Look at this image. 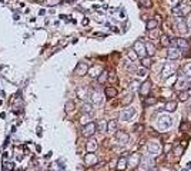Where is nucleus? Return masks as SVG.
Segmentation results:
<instances>
[{
  "label": "nucleus",
  "instance_id": "obj_1",
  "mask_svg": "<svg viewBox=\"0 0 191 171\" xmlns=\"http://www.w3.org/2000/svg\"><path fill=\"white\" fill-rule=\"evenodd\" d=\"M97 131V127H96V123H93V121H90V123H87V124L83 125V130H81V134H83L84 137H93V134Z\"/></svg>",
  "mask_w": 191,
  "mask_h": 171
},
{
  "label": "nucleus",
  "instance_id": "obj_2",
  "mask_svg": "<svg viewBox=\"0 0 191 171\" xmlns=\"http://www.w3.org/2000/svg\"><path fill=\"white\" fill-rule=\"evenodd\" d=\"M190 12H191V4H190V3L185 4L184 2H183V3H180L178 6L174 9V13H175V14H178V16H181V17H183V16H187Z\"/></svg>",
  "mask_w": 191,
  "mask_h": 171
},
{
  "label": "nucleus",
  "instance_id": "obj_3",
  "mask_svg": "<svg viewBox=\"0 0 191 171\" xmlns=\"http://www.w3.org/2000/svg\"><path fill=\"white\" fill-rule=\"evenodd\" d=\"M133 51L138 56V57H141V58L147 56V53H145V46H144V43H143L141 40H137V42L134 43Z\"/></svg>",
  "mask_w": 191,
  "mask_h": 171
},
{
  "label": "nucleus",
  "instance_id": "obj_4",
  "mask_svg": "<svg viewBox=\"0 0 191 171\" xmlns=\"http://www.w3.org/2000/svg\"><path fill=\"white\" fill-rule=\"evenodd\" d=\"M175 74V66L173 63H167L164 64V69H163V79H167L170 76Z\"/></svg>",
  "mask_w": 191,
  "mask_h": 171
},
{
  "label": "nucleus",
  "instance_id": "obj_5",
  "mask_svg": "<svg viewBox=\"0 0 191 171\" xmlns=\"http://www.w3.org/2000/svg\"><path fill=\"white\" fill-rule=\"evenodd\" d=\"M88 73V64L86 61H80L77 64V67L74 69V74L77 76H84Z\"/></svg>",
  "mask_w": 191,
  "mask_h": 171
},
{
  "label": "nucleus",
  "instance_id": "obj_6",
  "mask_svg": "<svg viewBox=\"0 0 191 171\" xmlns=\"http://www.w3.org/2000/svg\"><path fill=\"white\" fill-rule=\"evenodd\" d=\"M84 164L86 165H96L97 164V155L93 154V153H88V154H86V157H84Z\"/></svg>",
  "mask_w": 191,
  "mask_h": 171
},
{
  "label": "nucleus",
  "instance_id": "obj_7",
  "mask_svg": "<svg viewBox=\"0 0 191 171\" xmlns=\"http://www.w3.org/2000/svg\"><path fill=\"white\" fill-rule=\"evenodd\" d=\"M178 57H180L178 49H177V47H168V50H167V58H168V60H177Z\"/></svg>",
  "mask_w": 191,
  "mask_h": 171
},
{
  "label": "nucleus",
  "instance_id": "obj_8",
  "mask_svg": "<svg viewBox=\"0 0 191 171\" xmlns=\"http://www.w3.org/2000/svg\"><path fill=\"white\" fill-rule=\"evenodd\" d=\"M116 137H117V140H118V143H123V144L129 143V140H130L129 133H125V131H121V130L116 133Z\"/></svg>",
  "mask_w": 191,
  "mask_h": 171
},
{
  "label": "nucleus",
  "instance_id": "obj_9",
  "mask_svg": "<svg viewBox=\"0 0 191 171\" xmlns=\"http://www.w3.org/2000/svg\"><path fill=\"white\" fill-rule=\"evenodd\" d=\"M158 124H160V127H161V128H164V130L170 128V127H171V118L168 116L161 117V118H160V121H158Z\"/></svg>",
  "mask_w": 191,
  "mask_h": 171
},
{
  "label": "nucleus",
  "instance_id": "obj_10",
  "mask_svg": "<svg viewBox=\"0 0 191 171\" xmlns=\"http://www.w3.org/2000/svg\"><path fill=\"white\" fill-rule=\"evenodd\" d=\"M175 44H177V49H183V50H188V40H185L184 37L175 39Z\"/></svg>",
  "mask_w": 191,
  "mask_h": 171
},
{
  "label": "nucleus",
  "instance_id": "obj_11",
  "mask_svg": "<svg viewBox=\"0 0 191 171\" xmlns=\"http://www.w3.org/2000/svg\"><path fill=\"white\" fill-rule=\"evenodd\" d=\"M76 93H77V97H79V99H81V100H86V99L88 97V90L86 87H81V86H80V87H77Z\"/></svg>",
  "mask_w": 191,
  "mask_h": 171
},
{
  "label": "nucleus",
  "instance_id": "obj_12",
  "mask_svg": "<svg viewBox=\"0 0 191 171\" xmlns=\"http://www.w3.org/2000/svg\"><path fill=\"white\" fill-rule=\"evenodd\" d=\"M86 148H87V151L88 153H94L96 150H97V141H96L94 138H88V141H87V144H86Z\"/></svg>",
  "mask_w": 191,
  "mask_h": 171
},
{
  "label": "nucleus",
  "instance_id": "obj_13",
  "mask_svg": "<svg viewBox=\"0 0 191 171\" xmlns=\"http://www.w3.org/2000/svg\"><path fill=\"white\" fill-rule=\"evenodd\" d=\"M150 88H151V83L150 81H145V83L141 84V87H140V94L144 97L148 96V93H150Z\"/></svg>",
  "mask_w": 191,
  "mask_h": 171
},
{
  "label": "nucleus",
  "instance_id": "obj_14",
  "mask_svg": "<svg viewBox=\"0 0 191 171\" xmlns=\"http://www.w3.org/2000/svg\"><path fill=\"white\" fill-rule=\"evenodd\" d=\"M134 116V109H125V110H123L121 111V114H120V117H121V120H130V117H133Z\"/></svg>",
  "mask_w": 191,
  "mask_h": 171
},
{
  "label": "nucleus",
  "instance_id": "obj_15",
  "mask_svg": "<svg viewBox=\"0 0 191 171\" xmlns=\"http://www.w3.org/2000/svg\"><path fill=\"white\" fill-rule=\"evenodd\" d=\"M177 29H178L180 34H187L188 33V26H187V23H185L184 20H181V21L177 23Z\"/></svg>",
  "mask_w": 191,
  "mask_h": 171
},
{
  "label": "nucleus",
  "instance_id": "obj_16",
  "mask_svg": "<svg viewBox=\"0 0 191 171\" xmlns=\"http://www.w3.org/2000/svg\"><path fill=\"white\" fill-rule=\"evenodd\" d=\"M127 163H129V161H127V157L123 155V157H120L118 161H117V168H118L120 171H124L125 167H127Z\"/></svg>",
  "mask_w": 191,
  "mask_h": 171
},
{
  "label": "nucleus",
  "instance_id": "obj_17",
  "mask_svg": "<svg viewBox=\"0 0 191 171\" xmlns=\"http://www.w3.org/2000/svg\"><path fill=\"white\" fill-rule=\"evenodd\" d=\"M88 97H92V101L94 103V104H100L101 100H103V99H101V93L100 91H93Z\"/></svg>",
  "mask_w": 191,
  "mask_h": 171
},
{
  "label": "nucleus",
  "instance_id": "obj_18",
  "mask_svg": "<svg viewBox=\"0 0 191 171\" xmlns=\"http://www.w3.org/2000/svg\"><path fill=\"white\" fill-rule=\"evenodd\" d=\"M107 131L108 133H114V131H117V120L107 121Z\"/></svg>",
  "mask_w": 191,
  "mask_h": 171
},
{
  "label": "nucleus",
  "instance_id": "obj_19",
  "mask_svg": "<svg viewBox=\"0 0 191 171\" xmlns=\"http://www.w3.org/2000/svg\"><path fill=\"white\" fill-rule=\"evenodd\" d=\"M160 43H161L163 47H170L171 40H170V37H168L167 34H163V36H160Z\"/></svg>",
  "mask_w": 191,
  "mask_h": 171
},
{
  "label": "nucleus",
  "instance_id": "obj_20",
  "mask_svg": "<svg viewBox=\"0 0 191 171\" xmlns=\"http://www.w3.org/2000/svg\"><path fill=\"white\" fill-rule=\"evenodd\" d=\"M107 77H108V73L103 70L99 74V77H97V83H99V84H104L106 81H107Z\"/></svg>",
  "mask_w": 191,
  "mask_h": 171
},
{
  "label": "nucleus",
  "instance_id": "obj_21",
  "mask_svg": "<svg viewBox=\"0 0 191 171\" xmlns=\"http://www.w3.org/2000/svg\"><path fill=\"white\" fill-rule=\"evenodd\" d=\"M104 93H106V96L108 97V99H113V97L117 96V88L114 87H107L106 90H104Z\"/></svg>",
  "mask_w": 191,
  "mask_h": 171
},
{
  "label": "nucleus",
  "instance_id": "obj_22",
  "mask_svg": "<svg viewBox=\"0 0 191 171\" xmlns=\"http://www.w3.org/2000/svg\"><path fill=\"white\" fill-rule=\"evenodd\" d=\"M158 26V21L155 20V19H151V20L147 21V30L148 32H151V30H155Z\"/></svg>",
  "mask_w": 191,
  "mask_h": 171
},
{
  "label": "nucleus",
  "instance_id": "obj_23",
  "mask_svg": "<svg viewBox=\"0 0 191 171\" xmlns=\"http://www.w3.org/2000/svg\"><path fill=\"white\" fill-rule=\"evenodd\" d=\"M164 109L167 110V111H175V109H177V103L175 101H167L166 106H164Z\"/></svg>",
  "mask_w": 191,
  "mask_h": 171
},
{
  "label": "nucleus",
  "instance_id": "obj_24",
  "mask_svg": "<svg viewBox=\"0 0 191 171\" xmlns=\"http://www.w3.org/2000/svg\"><path fill=\"white\" fill-rule=\"evenodd\" d=\"M93 110V104L92 103H83V106H81V111H83L84 114H90Z\"/></svg>",
  "mask_w": 191,
  "mask_h": 171
},
{
  "label": "nucleus",
  "instance_id": "obj_25",
  "mask_svg": "<svg viewBox=\"0 0 191 171\" xmlns=\"http://www.w3.org/2000/svg\"><path fill=\"white\" fill-rule=\"evenodd\" d=\"M144 46H145V53H148V54H154V51H155V46H154L153 43L147 42Z\"/></svg>",
  "mask_w": 191,
  "mask_h": 171
},
{
  "label": "nucleus",
  "instance_id": "obj_26",
  "mask_svg": "<svg viewBox=\"0 0 191 171\" xmlns=\"http://www.w3.org/2000/svg\"><path fill=\"white\" fill-rule=\"evenodd\" d=\"M76 109V104H74V101L73 100H69L66 103V106H64V110H66L67 113H71V111H74Z\"/></svg>",
  "mask_w": 191,
  "mask_h": 171
},
{
  "label": "nucleus",
  "instance_id": "obj_27",
  "mask_svg": "<svg viewBox=\"0 0 191 171\" xmlns=\"http://www.w3.org/2000/svg\"><path fill=\"white\" fill-rule=\"evenodd\" d=\"M88 71H90L92 77H99V74L103 71V69L101 67H93V69H88Z\"/></svg>",
  "mask_w": 191,
  "mask_h": 171
},
{
  "label": "nucleus",
  "instance_id": "obj_28",
  "mask_svg": "<svg viewBox=\"0 0 191 171\" xmlns=\"http://www.w3.org/2000/svg\"><path fill=\"white\" fill-rule=\"evenodd\" d=\"M178 99H180L181 101L190 100V93H188L187 90H183V91H180V93H178Z\"/></svg>",
  "mask_w": 191,
  "mask_h": 171
},
{
  "label": "nucleus",
  "instance_id": "obj_29",
  "mask_svg": "<svg viewBox=\"0 0 191 171\" xmlns=\"http://www.w3.org/2000/svg\"><path fill=\"white\" fill-rule=\"evenodd\" d=\"M141 64H143V67H144V69H148V67L151 66V57H147V56H145V57H143L141 58Z\"/></svg>",
  "mask_w": 191,
  "mask_h": 171
},
{
  "label": "nucleus",
  "instance_id": "obj_30",
  "mask_svg": "<svg viewBox=\"0 0 191 171\" xmlns=\"http://www.w3.org/2000/svg\"><path fill=\"white\" fill-rule=\"evenodd\" d=\"M148 151L150 153H154V154H157L158 151H160V147H158V144H155V143H151V144H148Z\"/></svg>",
  "mask_w": 191,
  "mask_h": 171
},
{
  "label": "nucleus",
  "instance_id": "obj_31",
  "mask_svg": "<svg viewBox=\"0 0 191 171\" xmlns=\"http://www.w3.org/2000/svg\"><path fill=\"white\" fill-rule=\"evenodd\" d=\"M184 74H185V77H191V63H187L184 66Z\"/></svg>",
  "mask_w": 191,
  "mask_h": 171
},
{
  "label": "nucleus",
  "instance_id": "obj_32",
  "mask_svg": "<svg viewBox=\"0 0 191 171\" xmlns=\"http://www.w3.org/2000/svg\"><path fill=\"white\" fill-rule=\"evenodd\" d=\"M96 127H97V130H100V131H104V130H107V123H106V121H100L99 124H96Z\"/></svg>",
  "mask_w": 191,
  "mask_h": 171
},
{
  "label": "nucleus",
  "instance_id": "obj_33",
  "mask_svg": "<svg viewBox=\"0 0 191 171\" xmlns=\"http://www.w3.org/2000/svg\"><path fill=\"white\" fill-rule=\"evenodd\" d=\"M155 103H157V99H154V97H148V99H145V101H144L145 106H153V104H155Z\"/></svg>",
  "mask_w": 191,
  "mask_h": 171
},
{
  "label": "nucleus",
  "instance_id": "obj_34",
  "mask_svg": "<svg viewBox=\"0 0 191 171\" xmlns=\"http://www.w3.org/2000/svg\"><path fill=\"white\" fill-rule=\"evenodd\" d=\"M140 4H141L143 7H151V0H140Z\"/></svg>",
  "mask_w": 191,
  "mask_h": 171
},
{
  "label": "nucleus",
  "instance_id": "obj_35",
  "mask_svg": "<svg viewBox=\"0 0 191 171\" xmlns=\"http://www.w3.org/2000/svg\"><path fill=\"white\" fill-rule=\"evenodd\" d=\"M190 128V124H188V123H185V121H183V123H181V131H185V130H188Z\"/></svg>",
  "mask_w": 191,
  "mask_h": 171
},
{
  "label": "nucleus",
  "instance_id": "obj_36",
  "mask_svg": "<svg viewBox=\"0 0 191 171\" xmlns=\"http://www.w3.org/2000/svg\"><path fill=\"white\" fill-rule=\"evenodd\" d=\"M13 165H14L13 163H6V164H4V170H6V171L13 170Z\"/></svg>",
  "mask_w": 191,
  "mask_h": 171
},
{
  "label": "nucleus",
  "instance_id": "obj_37",
  "mask_svg": "<svg viewBox=\"0 0 191 171\" xmlns=\"http://www.w3.org/2000/svg\"><path fill=\"white\" fill-rule=\"evenodd\" d=\"M185 84L188 86V81H185L184 79H180L178 80V86H180V87H185Z\"/></svg>",
  "mask_w": 191,
  "mask_h": 171
},
{
  "label": "nucleus",
  "instance_id": "obj_38",
  "mask_svg": "<svg viewBox=\"0 0 191 171\" xmlns=\"http://www.w3.org/2000/svg\"><path fill=\"white\" fill-rule=\"evenodd\" d=\"M131 100H133V94L127 96V99H125V100L123 101V104H129V103H131Z\"/></svg>",
  "mask_w": 191,
  "mask_h": 171
},
{
  "label": "nucleus",
  "instance_id": "obj_39",
  "mask_svg": "<svg viewBox=\"0 0 191 171\" xmlns=\"http://www.w3.org/2000/svg\"><path fill=\"white\" fill-rule=\"evenodd\" d=\"M175 153H177V155H181V153H183V147L175 146Z\"/></svg>",
  "mask_w": 191,
  "mask_h": 171
},
{
  "label": "nucleus",
  "instance_id": "obj_40",
  "mask_svg": "<svg viewBox=\"0 0 191 171\" xmlns=\"http://www.w3.org/2000/svg\"><path fill=\"white\" fill-rule=\"evenodd\" d=\"M107 80H110V81H116V80H117L116 74H114V73H110V76L107 77Z\"/></svg>",
  "mask_w": 191,
  "mask_h": 171
},
{
  "label": "nucleus",
  "instance_id": "obj_41",
  "mask_svg": "<svg viewBox=\"0 0 191 171\" xmlns=\"http://www.w3.org/2000/svg\"><path fill=\"white\" fill-rule=\"evenodd\" d=\"M46 3L51 6V4H58L60 3V0H46Z\"/></svg>",
  "mask_w": 191,
  "mask_h": 171
},
{
  "label": "nucleus",
  "instance_id": "obj_42",
  "mask_svg": "<svg viewBox=\"0 0 191 171\" xmlns=\"http://www.w3.org/2000/svg\"><path fill=\"white\" fill-rule=\"evenodd\" d=\"M137 74L140 76V77H144L145 76V69H140V70H137Z\"/></svg>",
  "mask_w": 191,
  "mask_h": 171
},
{
  "label": "nucleus",
  "instance_id": "obj_43",
  "mask_svg": "<svg viewBox=\"0 0 191 171\" xmlns=\"http://www.w3.org/2000/svg\"><path fill=\"white\" fill-rule=\"evenodd\" d=\"M129 57L131 58V61H133L134 58L137 57V54H136V53H133V50H131V51H129Z\"/></svg>",
  "mask_w": 191,
  "mask_h": 171
},
{
  "label": "nucleus",
  "instance_id": "obj_44",
  "mask_svg": "<svg viewBox=\"0 0 191 171\" xmlns=\"http://www.w3.org/2000/svg\"><path fill=\"white\" fill-rule=\"evenodd\" d=\"M37 2H46V0H37Z\"/></svg>",
  "mask_w": 191,
  "mask_h": 171
}]
</instances>
